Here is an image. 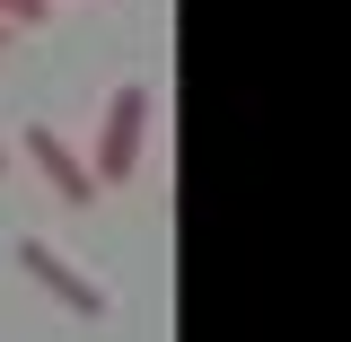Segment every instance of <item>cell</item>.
I'll list each match as a JSON object with an SVG mask.
<instances>
[{"label": "cell", "instance_id": "cell-1", "mask_svg": "<svg viewBox=\"0 0 351 342\" xmlns=\"http://www.w3.org/2000/svg\"><path fill=\"white\" fill-rule=\"evenodd\" d=\"M149 114H158L149 80H123L114 97H106V114H97V149H88V175H97V184H123V175L141 167V149H149Z\"/></svg>", "mask_w": 351, "mask_h": 342}, {"label": "cell", "instance_id": "cell-2", "mask_svg": "<svg viewBox=\"0 0 351 342\" xmlns=\"http://www.w3.org/2000/svg\"><path fill=\"white\" fill-rule=\"evenodd\" d=\"M18 272H27V281H36V290H44L53 307H71V316H88V325H106V316H114V299H106V281H88V272H80L71 255H62L53 237H18Z\"/></svg>", "mask_w": 351, "mask_h": 342}, {"label": "cell", "instance_id": "cell-3", "mask_svg": "<svg viewBox=\"0 0 351 342\" xmlns=\"http://www.w3.org/2000/svg\"><path fill=\"white\" fill-rule=\"evenodd\" d=\"M27 167H36L44 184L62 193V202H80V211L97 202V175H88V158H80V149H71L53 123H27Z\"/></svg>", "mask_w": 351, "mask_h": 342}, {"label": "cell", "instance_id": "cell-4", "mask_svg": "<svg viewBox=\"0 0 351 342\" xmlns=\"http://www.w3.org/2000/svg\"><path fill=\"white\" fill-rule=\"evenodd\" d=\"M53 18V0H0V36H18V27H44Z\"/></svg>", "mask_w": 351, "mask_h": 342}, {"label": "cell", "instance_id": "cell-5", "mask_svg": "<svg viewBox=\"0 0 351 342\" xmlns=\"http://www.w3.org/2000/svg\"><path fill=\"white\" fill-rule=\"evenodd\" d=\"M0 175H9V141H0Z\"/></svg>", "mask_w": 351, "mask_h": 342}, {"label": "cell", "instance_id": "cell-6", "mask_svg": "<svg viewBox=\"0 0 351 342\" xmlns=\"http://www.w3.org/2000/svg\"><path fill=\"white\" fill-rule=\"evenodd\" d=\"M0 53H9V36H0Z\"/></svg>", "mask_w": 351, "mask_h": 342}]
</instances>
